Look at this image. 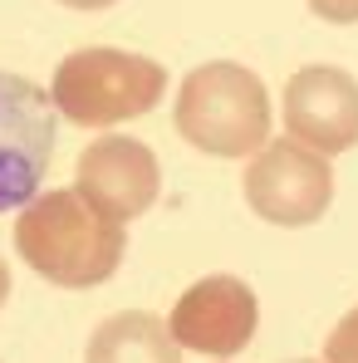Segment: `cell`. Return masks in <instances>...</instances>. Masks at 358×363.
I'll return each mask as SVG.
<instances>
[{"instance_id":"6da1fadb","label":"cell","mask_w":358,"mask_h":363,"mask_svg":"<svg viewBox=\"0 0 358 363\" xmlns=\"http://www.w3.org/2000/svg\"><path fill=\"white\" fill-rule=\"evenodd\" d=\"M123 245H128L123 221L104 216L74 186L40 191L30 206H20V221H15L20 260L64 290H94L113 280L123 265Z\"/></svg>"},{"instance_id":"7a4b0ae2","label":"cell","mask_w":358,"mask_h":363,"mask_svg":"<svg viewBox=\"0 0 358 363\" xmlns=\"http://www.w3.org/2000/svg\"><path fill=\"white\" fill-rule=\"evenodd\" d=\"M177 133L206 157H255L270 143V94L231 60H211L181 79Z\"/></svg>"},{"instance_id":"3957f363","label":"cell","mask_w":358,"mask_h":363,"mask_svg":"<svg viewBox=\"0 0 358 363\" xmlns=\"http://www.w3.org/2000/svg\"><path fill=\"white\" fill-rule=\"evenodd\" d=\"M162 89H167V69L157 60L89 45L55 69L50 99L79 128H113V123L152 113V104H162Z\"/></svg>"},{"instance_id":"277c9868","label":"cell","mask_w":358,"mask_h":363,"mask_svg":"<svg viewBox=\"0 0 358 363\" xmlns=\"http://www.w3.org/2000/svg\"><path fill=\"white\" fill-rule=\"evenodd\" d=\"M55 99L0 69V211L30 206L55 157Z\"/></svg>"},{"instance_id":"5b68a950","label":"cell","mask_w":358,"mask_h":363,"mask_svg":"<svg viewBox=\"0 0 358 363\" xmlns=\"http://www.w3.org/2000/svg\"><path fill=\"white\" fill-rule=\"evenodd\" d=\"M334 201V167L295 138L265 143L245 167V206L270 226H314Z\"/></svg>"},{"instance_id":"8992f818","label":"cell","mask_w":358,"mask_h":363,"mask_svg":"<svg viewBox=\"0 0 358 363\" xmlns=\"http://www.w3.org/2000/svg\"><path fill=\"white\" fill-rule=\"evenodd\" d=\"M255 324H260V304L240 275H206V280L186 285L181 300L172 304V319H167V329L181 349H196L211 359L240 354L255 339Z\"/></svg>"},{"instance_id":"52a82bcc","label":"cell","mask_w":358,"mask_h":363,"mask_svg":"<svg viewBox=\"0 0 358 363\" xmlns=\"http://www.w3.org/2000/svg\"><path fill=\"white\" fill-rule=\"evenodd\" d=\"M74 191L89 196L104 216L133 221V216H142V211L157 201V191H162V167H157V157H152L147 143L108 133V138H99V143H89V147L79 152Z\"/></svg>"},{"instance_id":"ba28073f","label":"cell","mask_w":358,"mask_h":363,"mask_svg":"<svg viewBox=\"0 0 358 363\" xmlns=\"http://www.w3.org/2000/svg\"><path fill=\"white\" fill-rule=\"evenodd\" d=\"M285 128L290 138L334 157L358 147V79L334 64H309L285 84Z\"/></svg>"},{"instance_id":"9c48e42d","label":"cell","mask_w":358,"mask_h":363,"mask_svg":"<svg viewBox=\"0 0 358 363\" xmlns=\"http://www.w3.org/2000/svg\"><path fill=\"white\" fill-rule=\"evenodd\" d=\"M84 363H181V344L157 314L123 309L94 329Z\"/></svg>"},{"instance_id":"30bf717a","label":"cell","mask_w":358,"mask_h":363,"mask_svg":"<svg viewBox=\"0 0 358 363\" xmlns=\"http://www.w3.org/2000/svg\"><path fill=\"white\" fill-rule=\"evenodd\" d=\"M324 363H358V309H349L324 339Z\"/></svg>"},{"instance_id":"8fae6325","label":"cell","mask_w":358,"mask_h":363,"mask_svg":"<svg viewBox=\"0 0 358 363\" xmlns=\"http://www.w3.org/2000/svg\"><path fill=\"white\" fill-rule=\"evenodd\" d=\"M309 10L329 25H358V0H309Z\"/></svg>"},{"instance_id":"7c38bea8","label":"cell","mask_w":358,"mask_h":363,"mask_svg":"<svg viewBox=\"0 0 358 363\" xmlns=\"http://www.w3.org/2000/svg\"><path fill=\"white\" fill-rule=\"evenodd\" d=\"M69 10H108V5H118V0H60Z\"/></svg>"},{"instance_id":"4fadbf2b","label":"cell","mask_w":358,"mask_h":363,"mask_svg":"<svg viewBox=\"0 0 358 363\" xmlns=\"http://www.w3.org/2000/svg\"><path fill=\"white\" fill-rule=\"evenodd\" d=\"M5 300H10V265L0 260V309H5Z\"/></svg>"},{"instance_id":"5bb4252c","label":"cell","mask_w":358,"mask_h":363,"mask_svg":"<svg viewBox=\"0 0 358 363\" xmlns=\"http://www.w3.org/2000/svg\"><path fill=\"white\" fill-rule=\"evenodd\" d=\"M295 363H309V359H295Z\"/></svg>"}]
</instances>
